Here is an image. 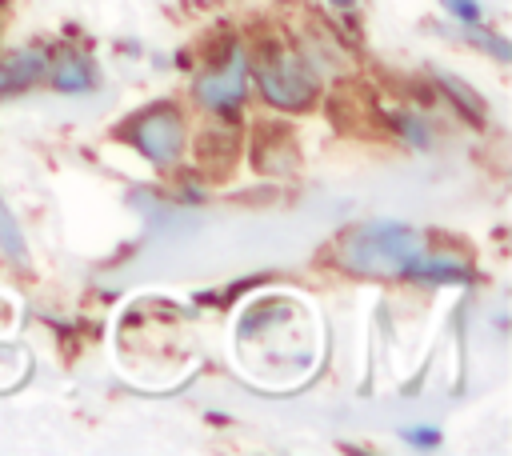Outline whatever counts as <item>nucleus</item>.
Wrapping results in <instances>:
<instances>
[{
	"mask_svg": "<svg viewBox=\"0 0 512 456\" xmlns=\"http://www.w3.org/2000/svg\"><path fill=\"white\" fill-rule=\"evenodd\" d=\"M424 232L400 220H364L352 232H344L336 260L352 276L368 280H404L412 260L424 252Z\"/></svg>",
	"mask_w": 512,
	"mask_h": 456,
	"instance_id": "1",
	"label": "nucleus"
},
{
	"mask_svg": "<svg viewBox=\"0 0 512 456\" xmlns=\"http://www.w3.org/2000/svg\"><path fill=\"white\" fill-rule=\"evenodd\" d=\"M248 72L256 76L260 96L280 112H304L316 104V72L312 64L284 48V44H256V56L248 60Z\"/></svg>",
	"mask_w": 512,
	"mask_h": 456,
	"instance_id": "2",
	"label": "nucleus"
},
{
	"mask_svg": "<svg viewBox=\"0 0 512 456\" xmlns=\"http://www.w3.org/2000/svg\"><path fill=\"white\" fill-rule=\"evenodd\" d=\"M436 84H440V92L444 96H452V104L472 120V124H484V100L460 80V76H448V72H436Z\"/></svg>",
	"mask_w": 512,
	"mask_h": 456,
	"instance_id": "8",
	"label": "nucleus"
},
{
	"mask_svg": "<svg viewBox=\"0 0 512 456\" xmlns=\"http://www.w3.org/2000/svg\"><path fill=\"white\" fill-rule=\"evenodd\" d=\"M328 4H336V8H352L356 0H328Z\"/></svg>",
	"mask_w": 512,
	"mask_h": 456,
	"instance_id": "14",
	"label": "nucleus"
},
{
	"mask_svg": "<svg viewBox=\"0 0 512 456\" xmlns=\"http://www.w3.org/2000/svg\"><path fill=\"white\" fill-rule=\"evenodd\" d=\"M124 140H132V148L156 164V168H172L180 156H184V144H188V128H184V116L176 104H152L144 112H136L124 128H120Z\"/></svg>",
	"mask_w": 512,
	"mask_h": 456,
	"instance_id": "3",
	"label": "nucleus"
},
{
	"mask_svg": "<svg viewBox=\"0 0 512 456\" xmlns=\"http://www.w3.org/2000/svg\"><path fill=\"white\" fill-rule=\"evenodd\" d=\"M8 88V72H4V64H0V92Z\"/></svg>",
	"mask_w": 512,
	"mask_h": 456,
	"instance_id": "13",
	"label": "nucleus"
},
{
	"mask_svg": "<svg viewBox=\"0 0 512 456\" xmlns=\"http://www.w3.org/2000/svg\"><path fill=\"white\" fill-rule=\"evenodd\" d=\"M4 72H8V88H28L40 76H48V56L36 48H24L12 60H4Z\"/></svg>",
	"mask_w": 512,
	"mask_h": 456,
	"instance_id": "7",
	"label": "nucleus"
},
{
	"mask_svg": "<svg viewBox=\"0 0 512 456\" xmlns=\"http://www.w3.org/2000/svg\"><path fill=\"white\" fill-rule=\"evenodd\" d=\"M0 252L12 260V264H24L28 260V248H24V232L16 224V216L8 212V204L0 200Z\"/></svg>",
	"mask_w": 512,
	"mask_h": 456,
	"instance_id": "9",
	"label": "nucleus"
},
{
	"mask_svg": "<svg viewBox=\"0 0 512 456\" xmlns=\"http://www.w3.org/2000/svg\"><path fill=\"white\" fill-rule=\"evenodd\" d=\"M48 76H52V84L60 88V92H88L92 84H96V68H92V60L84 56V52H76V48H64L56 60H48Z\"/></svg>",
	"mask_w": 512,
	"mask_h": 456,
	"instance_id": "6",
	"label": "nucleus"
},
{
	"mask_svg": "<svg viewBox=\"0 0 512 456\" xmlns=\"http://www.w3.org/2000/svg\"><path fill=\"white\" fill-rule=\"evenodd\" d=\"M248 96V52L240 44L228 48V56H220L208 72H200L196 80V100L220 116H232L240 108V100Z\"/></svg>",
	"mask_w": 512,
	"mask_h": 456,
	"instance_id": "4",
	"label": "nucleus"
},
{
	"mask_svg": "<svg viewBox=\"0 0 512 456\" xmlns=\"http://www.w3.org/2000/svg\"><path fill=\"white\" fill-rule=\"evenodd\" d=\"M404 280H420V284H472L476 280V268L460 256H448V252H420L408 268Z\"/></svg>",
	"mask_w": 512,
	"mask_h": 456,
	"instance_id": "5",
	"label": "nucleus"
},
{
	"mask_svg": "<svg viewBox=\"0 0 512 456\" xmlns=\"http://www.w3.org/2000/svg\"><path fill=\"white\" fill-rule=\"evenodd\" d=\"M444 8H448V16L452 20H460L464 28H476V24H484V12H480V0H440Z\"/></svg>",
	"mask_w": 512,
	"mask_h": 456,
	"instance_id": "11",
	"label": "nucleus"
},
{
	"mask_svg": "<svg viewBox=\"0 0 512 456\" xmlns=\"http://www.w3.org/2000/svg\"><path fill=\"white\" fill-rule=\"evenodd\" d=\"M396 128L404 132V140H408L412 148H428V144H432V136H428L424 120H416L412 112H396Z\"/></svg>",
	"mask_w": 512,
	"mask_h": 456,
	"instance_id": "10",
	"label": "nucleus"
},
{
	"mask_svg": "<svg viewBox=\"0 0 512 456\" xmlns=\"http://www.w3.org/2000/svg\"><path fill=\"white\" fill-rule=\"evenodd\" d=\"M404 440H408V444H420V448H436V444H440V432H436V428H408Z\"/></svg>",
	"mask_w": 512,
	"mask_h": 456,
	"instance_id": "12",
	"label": "nucleus"
}]
</instances>
